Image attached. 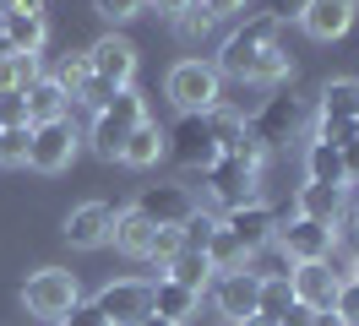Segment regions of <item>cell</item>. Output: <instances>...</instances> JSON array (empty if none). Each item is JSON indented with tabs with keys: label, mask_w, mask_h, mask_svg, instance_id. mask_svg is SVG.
Instances as JSON below:
<instances>
[{
	"label": "cell",
	"mask_w": 359,
	"mask_h": 326,
	"mask_svg": "<svg viewBox=\"0 0 359 326\" xmlns=\"http://www.w3.org/2000/svg\"><path fill=\"white\" fill-rule=\"evenodd\" d=\"M343 185H359V142L343 147Z\"/></svg>",
	"instance_id": "obj_44"
},
{
	"label": "cell",
	"mask_w": 359,
	"mask_h": 326,
	"mask_svg": "<svg viewBox=\"0 0 359 326\" xmlns=\"http://www.w3.org/2000/svg\"><path fill=\"white\" fill-rule=\"evenodd\" d=\"M294 76V55H289V43L283 39H272L262 55H256V71H250V87H278V82H289Z\"/></svg>",
	"instance_id": "obj_24"
},
{
	"label": "cell",
	"mask_w": 359,
	"mask_h": 326,
	"mask_svg": "<svg viewBox=\"0 0 359 326\" xmlns=\"http://www.w3.org/2000/svg\"><path fill=\"white\" fill-rule=\"evenodd\" d=\"M332 223H316V217H289V223H278V234H272V250L299 266V261H332Z\"/></svg>",
	"instance_id": "obj_9"
},
{
	"label": "cell",
	"mask_w": 359,
	"mask_h": 326,
	"mask_svg": "<svg viewBox=\"0 0 359 326\" xmlns=\"http://www.w3.org/2000/svg\"><path fill=\"white\" fill-rule=\"evenodd\" d=\"M88 65H93V76L104 87H131L136 82V43L126 39V33H104V39L88 49Z\"/></svg>",
	"instance_id": "obj_13"
},
{
	"label": "cell",
	"mask_w": 359,
	"mask_h": 326,
	"mask_svg": "<svg viewBox=\"0 0 359 326\" xmlns=\"http://www.w3.org/2000/svg\"><path fill=\"white\" fill-rule=\"evenodd\" d=\"M120 93H126V87H120ZM109 98H114V87H104V82H98V76H93V82H88V93H82V98H76V104H88L93 114H98V109L109 104Z\"/></svg>",
	"instance_id": "obj_41"
},
{
	"label": "cell",
	"mask_w": 359,
	"mask_h": 326,
	"mask_svg": "<svg viewBox=\"0 0 359 326\" xmlns=\"http://www.w3.org/2000/svg\"><path fill=\"white\" fill-rule=\"evenodd\" d=\"M311 326H348V321H343L337 310H316V315H311Z\"/></svg>",
	"instance_id": "obj_47"
},
{
	"label": "cell",
	"mask_w": 359,
	"mask_h": 326,
	"mask_svg": "<svg viewBox=\"0 0 359 326\" xmlns=\"http://www.w3.org/2000/svg\"><path fill=\"white\" fill-rule=\"evenodd\" d=\"M169 136V158H175L185 174H207L224 152H218V142H212V125H207V114H180L175 125L163 130Z\"/></svg>",
	"instance_id": "obj_8"
},
{
	"label": "cell",
	"mask_w": 359,
	"mask_h": 326,
	"mask_svg": "<svg viewBox=\"0 0 359 326\" xmlns=\"http://www.w3.org/2000/svg\"><path fill=\"white\" fill-rule=\"evenodd\" d=\"M55 82H60V93H66L71 104L88 93V82H93V65H88V49H71V55H60V65L49 71Z\"/></svg>",
	"instance_id": "obj_30"
},
{
	"label": "cell",
	"mask_w": 359,
	"mask_h": 326,
	"mask_svg": "<svg viewBox=\"0 0 359 326\" xmlns=\"http://www.w3.org/2000/svg\"><path fill=\"white\" fill-rule=\"evenodd\" d=\"M359 114V76H332L321 87V120H354Z\"/></svg>",
	"instance_id": "obj_26"
},
{
	"label": "cell",
	"mask_w": 359,
	"mask_h": 326,
	"mask_svg": "<svg viewBox=\"0 0 359 326\" xmlns=\"http://www.w3.org/2000/svg\"><path fill=\"white\" fill-rule=\"evenodd\" d=\"M22 98H27V120H33V125H44V120H66V114H71V98L60 93V82H55L49 71L27 87Z\"/></svg>",
	"instance_id": "obj_22"
},
{
	"label": "cell",
	"mask_w": 359,
	"mask_h": 326,
	"mask_svg": "<svg viewBox=\"0 0 359 326\" xmlns=\"http://www.w3.org/2000/svg\"><path fill=\"white\" fill-rule=\"evenodd\" d=\"M147 120V98L136 93V87H126V93H114L109 104L93 114V130H88V142H93V152L98 158H120V147H126V136H131L136 125Z\"/></svg>",
	"instance_id": "obj_2"
},
{
	"label": "cell",
	"mask_w": 359,
	"mask_h": 326,
	"mask_svg": "<svg viewBox=\"0 0 359 326\" xmlns=\"http://www.w3.org/2000/svg\"><path fill=\"white\" fill-rule=\"evenodd\" d=\"M348 229H359V201H354V223H348Z\"/></svg>",
	"instance_id": "obj_52"
},
{
	"label": "cell",
	"mask_w": 359,
	"mask_h": 326,
	"mask_svg": "<svg viewBox=\"0 0 359 326\" xmlns=\"http://www.w3.org/2000/svg\"><path fill=\"white\" fill-rule=\"evenodd\" d=\"M114 212H120V207H109V201H82V207L66 212V229H60V234H66L76 250H98V245H109V234H114Z\"/></svg>",
	"instance_id": "obj_16"
},
{
	"label": "cell",
	"mask_w": 359,
	"mask_h": 326,
	"mask_svg": "<svg viewBox=\"0 0 359 326\" xmlns=\"http://www.w3.org/2000/svg\"><path fill=\"white\" fill-rule=\"evenodd\" d=\"M256 294H262V278H256L250 266H240V272H218L212 288H207L212 310H218L229 326H245L250 315H256Z\"/></svg>",
	"instance_id": "obj_11"
},
{
	"label": "cell",
	"mask_w": 359,
	"mask_h": 326,
	"mask_svg": "<svg viewBox=\"0 0 359 326\" xmlns=\"http://www.w3.org/2000/svg\"><path fill=\"white\" fill-rule=\"evenodd\" d=\"M44 76V55H0V93H27Z\"/></svg>",
	"instance_id": "obj_28"
},
{
	"label": "cell",
	"mask_w": 359,
	"mask_h": 326,
	"mask_svg": "<svg viewBox=\"0 0 359 326\" xmlns=\"http://www.w3.org/2000/svg\"><path fill=\"white\" fill-rule=\"evenodd\" d=\"M163 93L175 98L180 114H207V109L224 104V76H218L212 60H180L175 71H169Z\"/></svg>",
	"instance_id": "obj_3"
},
{
	"label": "cell",
	"mask_w": 359,
	"mask_h": 326,
	"mask_svg": "<svg viewBox=\"0 0 359 326\" xmlns=\"http://www.w3.org/2000/svg\"><path fill=\"white\" fill-rule=\"evenodd\" d=\"M27 136H33V125L27 130H0V163L11 169V163H27Z\"/></svg>",
	"instance_id": "obj_37"
},
{
	"label": "cell",
	"mask_w": 359,
	"mask_h": 326,
	"mask_svg": "<svg viewBox=\"0 0 359 326\" xmlns=\"http://www.w3.org/2000/svg\"><path fill=\"white\" fill-rule=\"evenodd\" d=\"M311 315H316L311 304H299V299H294L289 310H283V315H278V326H311Z\"/></svg>",
	"instance_id": "obj_43"
},
{
	"label": "cell",
	"mask_w": 359,
	"mask_h": 326,
	"mask_svg": "<svg viewBox=\"0 0 359 326\" xmlns=\"http://www.w3.org/2000/svg\"><path fill=\"white\" fill-rule=\"evenodd\" d=\"M175 33H180L185 43H196V39H207V33H212V17H207L202 6H191V11H180V17H175Z\"/></svg>",
	"instance_id": "obj_35"
},
{
	"label": "cell",
	"mask_w": 359,
	"mask_h": 326,
	"mask_svg": "<svg viewBox=\"0 0 359 326\" xmlns=\"http://www.w3.org/2000/svg\"><path fill=\"white\" fill-rule=\"evenodd\" d=\"M245 125H250V142H256L262 152L289 147L294 136H299V125H305V98H294V93H278V98H267V104L250 114Z\"/></svg>",
	"instance_id": "obj_5"
},
{
	"label": "cell",
	"mask_w": 359,
	"mask_h": 326,
	"mask_svg": "<svg viewBox=\"0 0 359 326\" xmlns=\"http://www.w3.org/2000/svg\"><path fill=\"white\" fill-rule=\"evenodd\" d=\"M27 98L22 93H0V130H27Z\"/></svg>",
	"instance_id": "obj_34"
},
{
	"label": "cell",
	"mask_w": 359,
	"mask_h": 326,
	"mask_svg": "<svg viewBox=\"0 0 359 326\" xmlns=\"http://www.w3.org/2000/svg\"><path fill=\"white\" fill-rule=\"evenodd\" d=\"M305 179H316V185H343V147L311 142V147H305Z\"/></svg>",
	"instance_id": "obj_29"
},
{
	"label": "cell",
	"mask_w": 359,
	"mask_h": 326,
	"mask_svg": "<svg viewBox=\"0 0 359 326\" xmlns=\"http://www.w3.org/2000/svg\"><path fill=\"white\" fill-rule=\"evenodd\" d=\"M278 27H283V22L272 17V11H262V17L240 22V27H234V33L224 39L218 60H212V65H218V76H224V82H250V71H256V55H262V49L278 39Z\"/></svg>",
	"instance_id": "obj_1"
},
{
	"label": "cell",
	"mask_w": 359,
	"mask_h": 326,
	"mask_svg": "<svg viewBox=\"0 0 359 326\" xmlns=\"http://www.w3.org/2000/svg\"><path fill=\"white\" fill-rule=\"evenodd\" d=\"M93 11H98L104 22H114V27H120V22L142 17V11H147V0H93Z\"/></svg>",
	"instance_id": "obj_36"
},
{
	"label": "cell",
	"mask_w": 359,
	"mask_h": 326,
	"mask_svg": "<svg viewBox=\"0 0 359 326\" xmlns=\"http://www.w3.org/2000/svg\"><path fill=\"white\" fill-rule=\"evenodd\" d=\"M0 55H11V43H6V11H0Z\"/></svg>",
	"instance_id": "obj_48"
},
{
	"label": "cell",
	"mask_w": 359,
	"mask_h": 326,
	"mask_svg": "<svg viewBox=\"0 0 359 326\" xmlns=\"http://www.w3.org/2000/svg\"><path fill=\"white\" fill-rule=\"evenodd\" d=\"M55 326H109V321L98 315V304H93V299H76V304H71V310H66V315H60Z\"/></svg>",
	"instance_id": "obj_38"
},
{
	"label": "cell",
	"mask_w": 359,
	"mask_h": 326,
	"mask_svg": "<svg viewBox=\"0 0 359 326\" xmlns=\"http://www.w3.org/2000/svg\"><path fill=\"white\" fill-rule=\"evenodd\" d=\"M82 299V288H76V272H66V266H39V272H27L22 283V304L27 315H39V321H60L71 304Z\"/></svg>",
	"instance_id": "obj_4"
},
{
	"label": "cell",
	"mask_w": 359,
	"mask_h": 326,
	"mask_svg": "<svg viewBox=\"0 0 359 326\" xmlns=\"http://www.w3.org/2000/svg\"><path fill=\"white\" fill-rule=\"evenodd\" d=\"M218 223H224L229 234L245 245L250 256H262L272 245V234H278V212H272L267 201H245V207H229V212H218Z\"/></svg>",
	"instance_id": "obj_15"
},
{
	"label": "cell",
	"mask_w": 359,
	"mask_h": 326,
	"mask_svg": "<svg viewBox=\"0 0 359 326\" xmlns=\"http://www.w3.org/2000/svg\"><path fill=\"white\" fill-rule=\"evenodd\" d=\"M196 6H202V11H207L212 22H224V17H240L250 0H196Z\"/></svg>",
	"instance_id": "obj_40"
},
{
	"label": "cell",
	"mask_w": 359,
	"mask_h": 326,
	"mask_svg": "<svg viewBox=\"0 0 359 326\" xmlns=\"http://www.w3.org/2000/svg\"><path fill=\"white\" fill-rule=\"evenodd\" d=\"M305 6H311V0H272V17H278V22H299V17H305Z\"/></svg>",
	"instance_id": "obj_45"
},
{
	"label": "cell",
	"mask_w": 359,
	"mask_h": 326,
	"mask_svg": "<svg viewBox=\"0 0 359 326\" xmlns=\"http://www.w3.org/2000/svg\"><path fill=\"white\" fill-rule=\"evenodd\" d=\"M163 278H169V283H180V288H191V294H207L218 272L207 266V256H202V250H180V256L169 261V266H163Z\"/></svg>",
	"instance_id": "obj_23"
},
{
	"label": "cell",
	"mask_w": 359,
	"mask_h": 326,
	"mask_svg": "<svg viewBox=\"0 0 359 326\" xmlns=\"http://www.w3.org/2000/svg\"><path fill=\"white\" fill-rule=\"evenodd\" d=\"M348 278H354V283H359V261H354V266H348Z\"/></svg>",
	"instance_id": "obj_51"
},
{
	"label": "cell",
	"mask_w": 359,
	"mask_h": 326,
	"mask_svg": "<svg viewBox=\"0 0 359 326\" xmlns=\"http://www.w3.org/2000/svg\"><path fill=\"white\" fill-rule=\"evenodd\" d=\"M202 256H207V266H212V272H240V266H250V250H245L234 234H229L224 223L212 229V239H207Z\"/></svg>",
	"instance_id": "obj_27"
},
{
	"label": "cell",
	"mask_w": 359,
	"mask_h": 326,
	"mask_svg": "<svg viewBox=\"0 0 359 326\" xmlns=\"http://www.w3.org/2000/svg\"><path fill=\"white\" fill-rule=\"evenodd\" d=\"M245 326H272V321H267V315H250V321H245Z\"/></svg>",
	"instance_id": "obj_50"
},
{
	"label": "cell",
	"mask_w": 359,
	"mask_h": 326,
	"mask_svg": "<svg viewBox=\"0 0 359 326\" xmlns=\"http://www.w3.org/2000/svg\"><path fill=\"white\" fill-rule=\"evenodd\" d=\"M354 17H359V0H311L305 17H299V27H305L316 43H332L354 27Z\"/></svg>",
	"instance_id": "obj_17"
},
{
	"label": "cell",
	"mask_w": 359,
	"mask_h": 326,
	"mask_svg": "<svg viewBox=\"0 0 359 326\" xmlns=\"http://www.w3.org/2000/svg\"><path fill=\"white\" fill-rule=\"evenodd\" d=\"M343 212H348V185H316V179H305L294 191V217H316V223L337 229Z\"/></svg>",
	"instance_id": "obj_18"
},
{
	"label": "cell",
	"mask_w": 359,
	"mask_h": 326,
	"mask_svg": "<svg viewBox=\"0 0 359 326\" xmlns=\"http://www.w3.org/2000/svg\"><path fill=\"white\" fill-rule=\"evenodd\" d=\"M147 6H158V11H163V17H180V11H191V6H196V0H147Z\"/></svg>",
	"instance_id": "obj_46"
},
{
	"label": "cell",
	"mask_w": 359,
	"mask_h": 326,
	"mask_svg": "<svg viewBox=\"0 0 359 326\" xmlns=\"http://www.w3.org/2000/svg\"><path fill=\"white\" fill-rule=\"evenodd\" d=\"M294 304V288H289V272H267L262 278V294H256V315H267L278 326V315Z\"/></svg>",
	"instance_id": "obj_31"
},
{
	"label": "cell",
	"mask_w": 359,
	"mask_h": 326,
	"mask_svg": "<svg viewBox=\"0 0 359 326\" xmlns=\"http://www.w3.org/2000/svg\"><path fill=\"white\" fill-rule=\"evenodd\" d=\"M76 147H82V130H76V120H44V125H33V136H27V169L39 174H66L71 158H76Z\"/></svg>",
	"instance_id": "obj_7"
},
{
	"label": "cell",
	"mask_w": 359,
	"mask_h": 326,
	"mask_svg": "<svg viewBox=\"0 0 359 326\" xmlns=\"http://www.w3.org/2000/svg\"><path fill=\"white\" fill-rule=\"evenodd\" d=\"M93 304H98V315H104L109 326H136L142 315H153V283L147 278L104 283V288L93 294Z\"/></svg>",
	"instance_id": "obj_10"
},
{
	"label": "cell",
	"mask_w": 359,
	"mask_h": 326,
	"mask_svg": "<svg viewBox=\"0 0 359 326\" xmlns=\"http://www.w3.org/2000/svg\"><path fill=\"white\" fill-rule=\"evenodd\" d=\"M180 250H185V239H180V229H158V234H153V250H147V261H153L158 272H163V266H169V261H175Z\"/></svg>",
	"instance_id": "obj_33"
},
{
	"label": "cell",
	"mask_w": 359,
	"mask_h": 326,
	"mask_svg": "<svg viewBox=\"0 0 359 326\" xmlns=\"http://www.w3.org/2000/svg\"><path fill=\"white\" fill-rule=\"evenodd\" d=\"M207 179V196H212V207L218 212H229V207H245V201H262V163H250V158H218L212 169L202 174Z\"/></svg>",
	"instance_id": "obj_6"
},
{
	"label": "cell",
	"mask_w": 359,
	"mask_h": 326,
	"mask_svg": "<svg viewBox=\"0 0 359 326\" xmlns=\"http://www.w3.org/2000/svg\"><path fill=\"white\" fill-rule=\"evenodd\" d=\"M6 17H44V0H0Z\"/></svg>",
	"instance_id": "obj_42"
},
{
	"label": "cell",
	"mask_w": 359,
	"mask_h": 326,
	"mask_svg": "<svg viewBox=\"0 0 359 326\" xmlns=\"http://www.w3.org/2000/svg\"><path fill=\"white\" fill-rule=\"evenodd\" d=\"M212 229H218V212H196L180 223V239H185V250H207V239H212Z\"/></svg>",
	"instance_id": "obj_32"
},
{
	"label": "cell",
	"mask_w": 359,
	"mask_h": 326,
	"mask_svg": "<svg viewBox=\"0 0 359 326\" xmlns=\"http://www.w3.org/2000/svg\"><path fill=\"white\" fill-rule=\"evenodd\" d=\"M153 223L136 212V207H120L114 212V234H109V245L120 250V256H131V261H147V250H153Z\"/></svg>",
	"instance_id": "obj_19"
},
{
	"label": "cell",
	"mask_w": 359,
	"mask_h": 326,
	"mask_svg": "<svg viewBox=\"0 0 359 326\" xmlns=\"http://www.w3.org/2000/svg\"><path fill=\"white\" fill-rule=\"evenodd\" d=\"M196 207L202 201H196L191 185H142V196H136V212L147 217L153 229H180Z\"/></svg>",
	"instance_id": "obj_12"
},
{
	"label": "cell",
	"mask_w": 359,
	"mask_h": 326,
	"mask_svg": "<svg viewBox=\"0 0 359 326\" xmlns=\"http://www.w3.org/2000/svg\"><path fill=\"white\" fill-rule=\"evenodd\" d=\"M332 310H337L348 326H359V283H354V278H343V288H337V304H332Z\"/></svg>",
	"instance_id": "obj_39"
},
{
	"label": "cell",
	"mask_w": 359,
	"mask_h": 326,
	"mask_svg": "<svg viewBox=\"0 0 359 326\" xmlns=\"http://www.w3.org/2000/svg\"><path fill=\"white\" fill-rule=\"evenodd\" d=\"M136 326H169V321H163V315H142Z\"/></svg>",
	"instance_id": "obj_49"
},
{
	"label": "cell",
	"mask_w": 359,
	"mask_h": 326,
	"mask_svg": "<svg viewBox=\"0 0 359 326\" xmlns=\"http://www.w3.org/2000/svg\"><path fill=\"white\" fill-rule=\"evenodd\" d=\"M196 310H202V294H191L169 278H153V315H163L169 326H185Z\"/></svg>",
	"instance_id": "obj_21"
},
{
	"label": "cell",
	"mask_w": 359,
	"mask_h": 326,
	"mask_svg": "<svg viewBox=\"0 0 359 326\" xmlns=\"http://www.w3.org/2000/svg\"><path fill=\"white\" fill-rule=\"evenodd\" d=\"M6 43H11V55H44L49 17H6Z\"/></svg>",
	"instance_id": "obj_25"
},
{
	"label": "cell",
	"mask_w": 359,
	"mask_h": 326,
	"mask_svg": "<svg viewBox=\"0 0 359 326\" xmlns=\"http://www.w3.org/2000/svg\"><path fill=\"white\" fill-rule=\"evenodd\" d=\"M289 288H294V299H299V304L332 310L337 288H343V266H332V261H299V266H289Z\"/></svg>",
	"instance_id": "obj_14"
},
{
	"label": "cell",
	"mask_w": 359,
	"mask_h": 326,
	"mask_svg": "<svg viewBox=\"0 0 359 326\" xmlns=\"http://www.w3.org/2000/svg\"><path fill=\"white\" fill-rule=\"evenodd\" d=\"M158 158H169V136L158 120H142V125L126 136V147H120V163L126 169H153Z\"/></svg>",
	"instance_id": "obj_20"
}]
</instances>
